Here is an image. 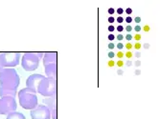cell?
<instances>
[{"mask_svg":"<svg viewBox=\"0 0 160 119\" xmlns=\"http://www.w3.org/2000/svg\"><path fill=\"white\" fill-rule=\"evenodd\" d=\"M124 30H126V31H127L128 33H132V32L133 31V27H132V26H130V25H128L126 28H124Z\"/></svg>","mask_w":160,"mask_h":119,"instance_id":"obj_17","label":"cell"},{"mask_svg":"<svg viewBox=\"0 0 160 119\" xmlns=\"http://www.w3.org/2000/svg\"><path fill=\"white\" fill-rule=\"evenodd\" d=\"M7 119H26L25 115L18 112H13L7 115Z\"/></svg>","mask_w":160,"mask_h":119,"instance_id":"obj_13","label":"cell"},{"mask_svg":"<svg viewBox=\"0 0 160 119\" xmlns=\"http://www.w3.org/2000/svg\"><path fill=\"white\" fill-rule=\"evenodd\" d=\"M108 56L109 59H111V60H112V59L115 57V53H114L113 52H109V53H108Z\"/></svg>","mask_w":160,"mask_h":119,"instance_id":"obj_23","label":"cell"},{"mask_svg":"<svg viewBox=\"0 0 160 119\" xmlns=\"http://www.w3.org/2000/svg\"><path fill=\"white\" fill-rule=\"evenodd\" d=\"M116 39L119 40V41H122L124 39V35L123 34H118L117 36H116Z\"/></svg>","mask_w":160,"mask_h":119,"instance_id":"obj_29","label":"cell"},{"mask_svg":"<svg viewBox=\"0 0 160 119\" xmlns=\"http://www.w3.org/2000/svg\"><path fill=\"white\" fill-rule=\"evenodd\" d=\"M126 49L128 50V51H132V49H133V46H132V44L130 43V42H128L127 44H126Z\"/></svg>","mask_w":160,"mask_h":119,"instance_id":"obj_16","label":"cell"},{"mask_svg":"<svg viewBox=\"0 0 160 119\" xmlns=\"http://www.w3.org/2000/svg\"><path fill=\"white\" fill-rule=\"evenodd\" d=\"M32 119H51V113L49 109L45 105H38L31 111Z\"/></svg>","mask_w":160,"mask_h":119,"instance_id":"obj_7","label":"cell"},{"mask_svg":"<svg viewBox=\"0 0 160 119\" xmlns=\"http://www.w3.org/2000/svg\"><path fill=\"white\" fill-rule=\"evenodd\" d=\"M19 83V76L13 68L2 69L0 71V88L10 91H17Z\"/></svg>","mask_w":160,"mask_h":119,"instance_id":"obj_1","label":"cell"},{"mask_svg":"<svg viewBox=\"0 0 160 119\" xmlns=\"http://www.w3.org/2000/svg\"><path fill=\"white\" fill-rule=\"evenodd\" d=\"M37 93L45 97L55 96L57 94V79L44 77L39 83Z\"/></svg>","mask_w":160,"mask_h":119,"instance_id":"obj_4","label":"cell"},{"mask_svg":"<svg viewBox=\"0 0 160 119\" xmlns=\"http://www.w3.org/2000/svg\"><path fill=\"white\" fill-rule=\"evenodd\" d=\"M124 54H125V56H126L128 59H130V58H132V57H133V53H132V51H127V53H124Z\"/></svg>","mask_w":160,"mask_h":119,"instance_id":"obj_14","label":"cell"},{"mask_svg":"<svg viewBox=\"0 0 160 119\" xmlns=\"http://www.w3.org/2000/svg\"><path fill=\"white\" fill-rule=\"evenodd\" d=\"M115 39V36L113 35V34H109L108 35V40H110V41H113Z\"/></svg>","mask_w":160,"mask_h":119,"instance_id":"obj_36","label":"cell"},{"mask_svg":"<svg viewBox=\"0 0 160 119\" xmlns=\"http://www.w3.org/2000/svg\"><path fill=\"white\" fill-rule=\"evenodd\" d=\"M117 73L119 74V76H123V71H121V70H118V71H117Z\"/></svg>","mask_w":160,"mask_h":119,"instance_id":"obj_43","label":"cell"},{"mask_svg":"<svg viewBox=\"0 0 160 119\" xmlns=\"http://www.w3.org/2000/svg\"><path fill=\"white\" fill-rule=\"evenodd\" d=\"M151 31V27L149 26V25H145L144 27H143V32H145V33H149Z\"/></svg>","mask_w":160,"mask_h":119,"instance_id":"obj_20","label":"cell"},{"mask_svg":"<svg viewBox=\"0 0 160 119\" xmlns=\"http://www.w3.org/2000/svg\"><path fill=\"white\" fill-rule=\"evenodd\" d=\"M114 21H115V18H114L113 16H110V17L108 18V22H109V23H113Z\"/></svg>","mask_w":160,"mask_h":119,"instance_id":"obj_37","label":"cell"},{"mask_svg":"<svg viewBox=\"0 0 160 119\" xmlns=\"http://www.w3.org/2000/svg\"><path fill=\"white\" fill-rule=\"evenodd\" d=\"M143 47H144L145 49H147V50H148V49H150L151 46H150V44H149V43H145L144 45H143Z\"/></svg>","mask_w":160,"mask_h":119,"instance_id":"obj_32","label":"cell"},{"mask_svg":"<svg viewBox=\"0 0 160 119\" xmlns=\"http://www.w3.org/2000/svg\"><path fill=\"white\" fill-rule=\"evenodd\" d=\"M115 30V28H114V26H109L108 27V32H110V33H112L113 31Z\"/></svg>","mask_w":160,"mask_h":119,"instance_id":"obj_35","label":"cell"},{"mask_svg":"<svg viewBox=\"0 0 160 119\" xmlns=\"http://www.w3.org/2000/svg\"><path fill=\"white\" fill-rule=\"evenodd\" d=\"M116 30H117V31H118L119 33H122V32L124 31V27H123V26H121V25H119L117 28H116Z\"/></svg>","mask_w":160,"mask_h":119,"instance_id":"obj_27","label":"cell"},{"mask_svg":"<svg viewBox=\"0 0 160 119\" xmlns=\"http://www.w3.org/2000/svg\"><path fill=\"white\" fill-rule=\"evenodd\" d=\"M108 12H109L110 14H113V13L115 12V11H114V9H112V8H109V9H108Z\"/></svg>","mask_w":160,"mask_h":119,"instance_id":"obj_40","label":"cell"},{"mask_svg":"<svg viewBox=\"0 0 160 119\" xmlns=\"http://www.w3.org/2000/svg\"><path fill=\"white\" fill-rule=\"evenodd\" d=\"M133 30L134 31L138 34V33H140L141 32V30H142V27L140 26V25H136L135 27H133Z\"/></svg>","mask_w":160,"mask_h":119,"instance_id":"obj_21","label":"cell"},{"mask_svg":"<svg viewBox=\"0 0 160 119\" xmlns=\"http://www.w3.org/2000/svg\"><path fill=\"white\" fill-rule=\"evenodd\" d=\"M43 65L50 64V63H57V53H43Z\"/></svg>","mask_w":160,"mask_h":119,"instance_id":"obj_11","label":"cell"},{"mask_svg":"<svg viewBox=\"0 0 160 119\" xmlns=\"http://www.w3.org/2000/svg\"><path fill=\"white\" fill-rule=\"evenodd\" d=\"M123 21H124V18H123L122 16H119V17L117 18V22H118L119 24H121V23H122Z\"/></svg>","mask_w":160,"mask_h":119,"instance_id":"obj_33","label":"cell"},{"mask_svg":"<svg viewBox=\"0 0 160 119\" xmlns=\"http://www.w3.org/2000/svg\"><path fill=\"white\" fill-rule=\"evenodd\" d=\"M116 65H117L119 68H122L124 66V61L123 60H118L117 62H116Z\"/></svg>","mask_w":160,"mask_h":119,"instance_id":"obj_25","label":"cell"},{"mask_svg":"<svg viewBox=\"0 0 160 119\" xmlns=\"http://www.w3.org/2000/svg\"><path fill=\"white\" fill-rule=\"evenodd\" d=\"M43 105H45L51 113L52 119H57V96H51L43 100Z\"/></svg>","mask_w":160,"mask_h":119,"instance_id":"obj_9","label":"cell"},{"mask_svg":"<svg viewBox=\"0 0 160 119\" xmlns=\"http://www.w3.org/2000/svg\"><path fill=\"white\" fill-rule=\"evenodd\" d=\"M140 65H141V61H140V60H137V61L135 62V66H136V67H139Z\"/></svg>","mask_w":160,"mask_h":119,"instance_id":"obj_42","label":"cell"},{"mask_svg":"<svg viewBox=\"0 0 160 119\" xmlns=\"http://www.w3.org/2000/svg\"><path fill=\"white\" fill-rule=\"evenodd\" d=\"M115 55H116V56H117V57L119 58V60H122V58L124 57V55H125V54H124V53H123V52L119 51V52H118L117 53H116Z\"/></svg>","mask_w":160,"mask_h":119,"instance_id":"obj_18","label":"cell"},{"mask_svg":"<svg viewBox=\"0 0 160 119\" xmlns=\"http://www.w3.org/2000/svg\"><path fill=\"white\" fill-rule=\"evenodd\" d=\"M42 53H25L21 59V66L26 71H34L38 68Z\"/></svg>","mask_w":160,"mask_h":119,"instance_id":"obj_3","label":"cell"},{"mask_svg":"<svg viewBox=\"0 0 160 119\" xmlns=\"http://www.w3.org/2000/svg\"><path fill=\"white\" fill-rule=\"evenodd\" d=\"M108 49H109V50H113V49H114V47H115V45L113 44V42H110V43L108 44Z\"/></svg>","mask_w":160,"mask_h":119,"instance_id":"obj_28","label":"cell"},{"mask_svg":"<svg viewBox=\"0 0 160 119\" xmlns=\"http://www.w3.org/2000/svg\"><path fill=\"white\" fill-rule=\"evenodd\" d=\"M44 70L47 77L57 79V63H50L44 65Z\"/></svg>","mask_w":160,"mask_h":119,"instance_id":"obj_10","label":"cell"},{"mask_svg":"<svg viewBox=\"0 0 160 119\" xmlns=\"http://www.w3.org/2000/svg\"><path fill=\"white\" fill-rule=\"evenodd\" d=\"M140 72H141V71H140L139 70H137V71H135V74H136V76H139V74H140Z\"/></svg>","mask_w":160,"mask_h":119,"instance_id":"obj_44","label":"cell"},{"mask_svg":"<svg viewBox=\"0 0 160 119\" xmlns=\"http://www.w3.org/2000/svg\"><path fill=\"white\" fill-rule=\"evenodd\" d=\"M126 40L127 41H132V34H126Z\"/></svg>","mask_w":160,"mask_h":119,"instance_id":"obj_22","label":"cell"},{"mask_svg":"<svg viewBox=\"0 0 160 119\" xmlns=\"http://www.w3.org/2000/svg\"><path fill=\"white\" fill-rule=\"evenodd\" d=\"M141 38H142V35L139 34H134V35L132 36V39H134V40H136V41H140Z\"/></svg>","mask_w":160,"mask_h":119,"instance_id":"obj_19","label":"cell"},{"mask_svg":"<svg viewBox=\"0 0 160 119\" xmlns=\"http://www.w3.org/2000/svg\"><path fill=\"white\" fill-rule=\"evenodd\" d=\"M117 12H118L119 14H122V13L124 12V10H123L122 8H119V9L117 10Z\"/></svg>","mask_w":160,"mask_h":119,"instance_id":"obj_41","label":"cell"},{"mask_svg":"<svg viewBox=\"0 0 160 119\" xmlns=\"http://www.w3.org/2000/svg\"><path fill=\"white\" fill-rule=\"evenodd\" d=\"M0 96H17V91H10V90H5V89L0 88Z\"/></svg>","mask_w":160,"mask_h":119,"instance_id":"obj_12","label":"cell"},{"mask_svg":"<svg viewBox=\"0 0 160 119\" xmlns=\"http://www.w3.org/2000/svg\"><path fill=\"white\" fill-rule=\"evenodd\" d=\"M45 76H43L42 74H39V73L32 74V76H29L27 78V80H26V88H28L29 90L37 93L39 83L41 82V80Z\"/></svg>","mask_w":160,"mask_h":119,"instance_id":"obj_8","label":"cell"},{"mask_svg":"<svg viewBox=\"0 0 160 119\" xmlns=\"http://www.w3.org/2000/svg\"><path fill=\"white\" fill-rule=\"evenodd\" d=\"M2 70V68H1V66H0V71H1Z\"/></svg>","mask_w":160,"mask_h":119,"instance_id":"obj_45","label":"cell"},{"mask_svg":"<svg viewBox=\"0 0 160 119\" xmlns=\"http://www.w3.org/2000/svg\"><path fill=\"white\" fill-rule=\"evenodd\" d=\"M116 47H117V49L118 50H123V48H124V44L122 43V42H119L117 45H116Z\"/></svg>","mask_w":160,"mask_h":119,"instance_id":"obj_24","label":"cell"},{"mask_svg":"<svg viewBox=\"0 0 160 119\" xmlns=\"http://www.w3.org/2000/svg\"><path fill=\"white\" fill-rule=\"evenodd\" d=\"M132 46H133V49H135L139 52V50H141V48H142V44L140 42H136L135 44H133Z\"/></svg>","mask_w":160,"mask_h":119,"instance_id":"obj_15","label":"cell"},{"mask_svg":"<svg viewBox=\"0 0 160 119\" xmlns=\"http://www.w3.org/2000/svg\"><path fill=\"white\" fill-rule=\"evenodd\" d=\"M108 67H113L114 65H115V62L113 61V60H111V59H110V60L108 62Z\"/></svg>","mask_w":160,"mask_h":119,"instance_id":"obj_30","label":"cell"},{"mask_svg":"<svg viewBox=\"0 0 160 119\" xmlns=\"http://www.w3.org/2000/svg\"><path fill=\"white\" fill-rule=\"evenodd\" d=\"M18 100L20 106L25 110L32 111L38 105L37 93L29 90L28 88H24L20 90V92L18 93Z\"/></svg>","mask_w":160,"mask_h":119,"instance_id":"obj_2","label":"cell"},{"mask_svg":"<svg viewBox=\"0 0 160 119\" xmlns=\"http://www.w3.org/2000/svg\"><path fill=\"white\" fill-rule=\"evenodd\" d=\"M126 65H127L128 67H130V66H132V61H130V60H128V61H127Z\"/></svg>","mask_w":160,"mask_h":119,"instance_id":"obj_39","label":"cell"},{"mask_svg":"<svg viewBox=\"0 0 160 119\" xmlns=\"http://www.w3.org/2000/svg\"><path fill=\"white\" fill-rule=\"evenodd\" d=\"M133 55H135V57H136V58H140V56H141V53H140V52H136L135 53H133Z\"/></svg>","mask_w":160,"mask_h":119,"instance_id":"obj_34","label":"cell"},{"mask_svg":"<svg viewBox=\"0 0 160 119\" xmlns=\"http://www.w3.org/2000/svg\"><path fill=\"white\" fill-rule=\"evenodd\" d=\"M19 53H0V66L2 69L13 68L19 65Z\"/></svg>","mask_w":160,"mask_h":119,"instance_id":"obj_5","label":"cell"},{"mask_svg":"<svg viewBox=\"0 0 160 119\" xmlns=\"http://www.w3.org/2000/svg\"><path fill=\"white\" fill-rule=\"evenodd\" d=\"M126 12H127V14H132V8H128V9L126 10Z\"/></svg>","mask_w":160,"mask_h":119,"instance_id":"obj_31","label":"cell"},{"mask_svg":"<svg viewBox=\"0 0 160 119\" xmlns=\"http://www.w3.org/2000/svg\"><path fill=\"white\" fill-rule=\"evenodd\" d=\"M18 104L16 97L12 96H3L0 98V114H9L13 112H17Z\"/></svg>","mask_w":160,"mask_h":119,"instance_id":"obj_6","label":"cell"},{"mask_svg":"<svg viewBox=\"0 0 160 119\" xmlns=\"http://www.w3.org/2000/svg\"><path fill=\"white\" fill-rule=\"evenodd\" d=\"M134 21H135L136 23H140V22H141V17H139V16H137V17H135V19H134Z\"/></svg>","mask_w":160,"mask_h":119,"instance_id":"obj_38","label":"cell"},{"mask_svg":"<svg viewBox=\"0 0 160 119\" xmlns=\"http://www.w3.org/2000/svg\"><path fill=\"white\" fill-rule=\"evenodd\" d=\"M125 20H126V22H127V23H132V22L133 21V19H132V16H128Z\"/></svg>","mask_w":160,"mask_h":119,"instance_id":"obj_26","label":"cell"}]
</instances>
